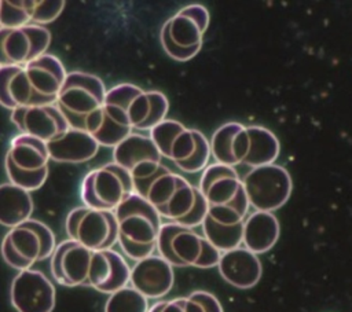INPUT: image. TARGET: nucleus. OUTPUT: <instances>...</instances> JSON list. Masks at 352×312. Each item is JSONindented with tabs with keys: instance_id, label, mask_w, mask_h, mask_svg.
<instances>
[{
	"instance_id": "1",
	"label": "nucleus",
	"mask_w": 352,
	"mask_h": 312,
	"mask_svg": "<svg viewBox=\"0 0 352 312\" xmlns=\"http://www.w3.org/2000/svg\"><path fill=\"white\" fill-rule=\"evenodd\" d=\"M114 213L118 221V245L124 254L135 263L154 254L162 225L155 208L146 198L132 192Z\"/></svg>"
},
{
	"instance_id": "2",
	"label": "nucleus",
	"mask_w": 352,
	"mask_h": 312,
	"mask_svg": "<svg viewBox=\"0 0 352 312\" xmlns=\"http://www.w3.org/2000/svg\"><path fill=\"white\" fill-rule=\"evenodd\" d=\"M198 188L208 201V214L227 225L243 223L248 217L249 199L243 183L234 166L213 162L202 172Z\"/></svg>"
},
{
	"instance_id": "3",
	"label": "nucleus",
	"mask_w": 352,
	"mask_h": 312,
	"mask_svg": "<svg viewBox=\"0 0 352 312\" xmlns=\"http://www.w3.org/2000/svg\"><path fill=\"white\" fill-rule=\"evenodd\" d=\"M133 186L135 192L146 198L161 217L179 224L195 209L201 192L198 186H192L165 165H161L151 177L135 181Z\"/></svg>"
},
{
	"instance_id": "4",
	"label": "nucleus",
	"mask_w": 352,
	"mask_h": 312,
	"mask_svg": "<svg viewBox=\"0 0 352 312\" xmlns=\"http://www.w3.org/2000/svg\"><path fill=\"white\" fill-rule=\"evenodd\" d=\"M157 253L170 265L179 268H213L219 265L223 254L204 235L175 221L162 223L157 239Z\"/></svg>"
},
{
	"instance_id": "5",
	"label": "nucleus",
	"mask_w": 352,
	"mask_h": 312,
	"mask_svg": "<svg viewBox=\"0 0 352 312\" xmlns=\"http://www.w3.org/2000/svg\"><path fill=\"white\" fill-rule=\"evenodd\" d=\"M55 249L52 230L34 219L10 228L1 243L4 261L16 271L30 269L37 261L51 258Z\"/></svg>"
},
{
	"instance_id": "6",
	"label": "nucleus",
	"mask_w": 352,
	"mask_h": 312,
	"mask_svg": "<svg viewBox=\"0 0 352 312\" xmlns=\"http://www.w3.org/2000/svg\"><path fill=\"white\" fill-rule=\"evenodd\" d=\"M106 87L91 73L70 71L58 95L56 106L66 117L70 128L85 131V120L104 104Z\"/></svg>"
},
{
	"instance_id": "7",
	"label": "nucleus",
	"mask_w": 352,
	"mask_h": 312,
	"mask_svg": "<svg viewBox=\"0 0 352 312\" xmlns=\"http://www.w3.org/2000/svg\"><path fill=\"white\" fill-rule=\"evenodd\" d=\"M132 192H135L132 175L113 161L89 170L80 187L84 206L111 212Z\"/></svg>"
},
{
	"instance_id": "8",
	"label": "nucleus",
	"mask_w": 352,
	"mask_h": 312,
	"mask_svg": "<svg viewBox=\"0 0 352 312\" xmlns=\"http://www.w3.org/2000/svg\"><path fill=\"white\" fill-rule=\"evenodd\" d=\"M69 239L89 250H109L118 243V221L111 210L77 206L69 212L65 221Z\"/></svg>"
},
{
	"instance_id": "9",
	"label": "nucleus",
	"mask_w": 352,
	"mask_h": 312,
	"mask_svg": "<svg viewBox=\"0 0 352 312\" xmlns=\"http://www.w3.org/2000/svg\"><path fill=\"white\" fill-rule=\"evenodd\" d=\"M242 183L250 206L271 213L287 202L293 190L290 173L276 164L250 169Z\"/></svg>"
},
{
	"instance_id": "10",
	"label": "nucleus",
	"mask_w": 352,
	"mask_h": 312,
	"mask_svg": "<svg viewBox=\"0 0 352 312\" xmlns=\"http://www.w3.org/2000/svg\"><path fill=\"white\" fill-rule=\"evenodd\" d=\"M51 33L41 25H26L15 29H0L1 65L25 66L47 54Z\"/></svg>"
},
{
	"instance_id": "11",
	"label": "nucleus",
	"mask_w": 352,
	"mask_h": 312,
	"mask_svg": "<svg viewBox=\"0 0 352 312\" xmlns=\"http://www.w3.org/2000/svg\"><path fill=\"white\" fill-rule=\"evenodd\" d=\"M10 300L16 312H52L56 291L41 271L30 268L19 271L12 279Z\"/></svg>"
},
{
	"instance_id": "12",
	"label": "nucleus",
	"mask_w": 352,
	"mask_h": 312,
	"mask_svg": "<svg viewBox=\"0 0 352 312\" xmlns=\"http://www.w3.org/2000/svg\"><path fill=\"white\" fill-rule=\"evenodd\" d=\"M162 155L150 136L132 132L113 148V162L126 169L135 181L151 177L162 165Z\"/></svg>"
},
{
	"instance_id": "13",
	"label": "nucleus",
	"mask_w": 352,
	"mask_h": 312,
	"mask_svg": "<svg viewBox=\"0 0 352 312\" xmlns=\"http://www.w3.org/2000/svg\"><path fill=\"white\" fill-rule=\"evenodd\" d=\"M94 250L73 239H65L54 250L50 261L51 275L62 286L89 287Z\"/></svg>"
},
{
	"instance_id": "14",
	"label": "nucleus",
	"mask_w": 352,
	"mask_h": 312,
	"mask_svg": "<svg viewBox=\"0 0 352 312\" xmlns=\"http://www.w3.org/2000/svg\"><path fill=\"white\" fill-rule=\"evenodd\" d=\"M10 120L19 129V133L34 136L45 143L59 139L70 129L56 103L15 109L11 111Z\"/></svg>"
},
{
	"instance_id": "15",
	"label": "nucleus",
	"mask_w": 352,
	"mask_h": 312,
	"mask_svg": "<svg viewBox=\"0 0 352 312\" xmlns=\"http://www.w3.org/2000/svg\"><path fill=\"white\" fill-rule=\"evenodd\" d=\"M202 135L198 129L187 128L176 120L166 118L154 126L148 136L161 155L179 166L195 155Z\"/></svg>"
},
{
	"instance_id": "16",
	"label": "nucleus",
	"mask_w": 352,
	"mask_h": 312,
	"mask_svg": "<svg viewBox=\"0 0 352 312\" xmlns=\"http://www.w3.org/2000/svg\"><path fill=\"white\" fill-rule=\"evenodd\" d=\"M23 67L36 95L37 106L55 104L67 77L60 59L52 54H44Z\"/></svg>"
},
{
	"instance_id": "17",
	"label": "nucleus",
	"mask_w": 352,
	"mask_h": 312,
	"mask_svg": "<svg viewBox=\"0 0 352 312\" xmlns=\"http://www.w3.org/2000/svg\"><path fill=\"white\" fill-rule=\"evenodd\" d=\"M173 283V265L160 254H151L136 261L132 267L129 285L148 300L165 297L172 290Z\"/></svg>"
},
{
	"instance_id": "18",
	"label": "nucleus",
	"mask_w": 352,
	"mask_h": 312,
	"mask_svg": "<svg viewBox=\"0 0 352 312\" xmlns=\"http://www.w3.org/2000/svg\"><path fill=\"white\" fill-rule=\"evenodd\" d=\"M131 271L132 268L118 252L113 249L95 252L89 272V287L110 296L131 283Z\"/></svg>"
},
{
	"instance_id": "19",
	"label": "nucleus",
	"mask_w": 352,
	"mask_h": 312,
	"mask_svg": "<svg viewBox=\"0 0 352 312\" xmlns=\"http://www.w3.org/2000/svg\"><path fill=\"white\" fill-rule=\"evenodd\" d=\"M209 22L210 15L205 5L188 4L170 16L164 23V27L176 45L182 48H201Z\"/></svg>"
},
{
	"instance_id": "20",
	"label": "nucleus",
	"mask_w": 352,
	"mask_h": 312,
	"mask_svg": "<svg viewBox=\"0 0 352 312\" xmlns=\"http://www.w3.org/2000/svg\"><path fill=\"white\" fill-rule=\"evenodd\" d=\"M217 268L220 276L236 289H252L263 274L258 256L245 246L223 253Z\"/></svg>"
},
{
	"instance_id": "21",
	"label": "nucleus",
	"mask_w": 352,
	"mask_h": 312,
	"mask_svg": "<svg viewBox=\"0 0 352 312\" xmlns=\"http://www.w3.org/2000/svg\"><path fill=\"white\" fill-rule=\"evenodd\" d=\"M250 147L248 126L241 122H226L220 125L210 137L212 157L216 162L228 166L243 164Z\"/></svg>"
},
{
	"instance_id": "22",
	"label": "nucleus",
	"mask_w": 352,
	"mask_h": 312,
	"mask_svg": "<svg viewBox=\"0 0 352 312\" xmlns=\"http://www.w3.org/2000/svg\"><path fill=\"white\" fill-rule=\"evenodd\" d=\"M50 157L55 162L82 164L92 159L99 150L98 142L82 129L70 128L59 139L47 143Z\"/></svg>"
},
{
	"instance_id": "23",
	"label": "nucleus",
	"mask_w": 352,
	"mask_h": 312,
	"mask_svg": "<svg viewBox=\"0 0 352 312\" xmlns=\"http://www.w3.org/2000/svg\"><path fill=\"white\" fill-rule=\"evenodd\" d=\"M51 159L44 140L26 133H18L10 140L6 161L25 172H40L48 168Z\"/></svg>"
},
{
	"instance_id": "24",
	"label": "nucleus",
	"mask_w": 352,
	"mask_h": 312,
	"mask_svg": "<svg viewBox=\"0 0 352 312\" xmlns=\"http://www.w3.org/2000/svg\"><path fill=\"white\" fill-rule=\"evenodd\" d=\"M280 225L271 212L254 210L243 223V246L258 254L271 250L279 239Z\"/></svg>"
},
{
	"instance_id": "25",
	"label": "nucleus",
	"mask_w": 352,
	"mask_h": 312,
	"mask_svg": "<svg viewBox=\"0 0 352 312\" xmlns=\"http://www.w3.org/2000/svg\"><path fill=\"white\" fill-rule=\"evenodd\" d=\"M0 103L11 111L19 107L37 106L36 95L23 66H0Z\"/></svg>"
},
{
	"instance_id": "26",
	"label": "nucleus",
	"mask_w": 352,
	"mask_h": 312,
	"mask_svg": "<svg viewBox=\"0 0 352 312\" xmlns=\"http://www.w3.org/2000/svg\"><path fill=\"white\" fill-rule=\"evenodd\" d=\"M34 205L29 191L12 184L0 186V223L4 227L14 228L30 220Z\"/></svg>"
},
{
	"instance_id": "27",
	"label": "nucleus",
	"mask_w": 352,
	"mask_h": 312,
	"mask_svg": "<svg viewBox=\"0 0 352 312\" xmlns=\"http://www.w3.org/2000/svg\"><path fill=\"white\" fill-rule=\"evenodd\" d=\"M248 133L250 147L243 164L252 169L274 164L280 151V144L275 133L260 125L248 126Z\"/></svg>"
},
{
	"instance_id": "28",
	"label": "nucleus",
	"mask_w": 352,
	"mask_h": 312,
	"mask_svg": "<svg viewBox=\"0 0 352 312\" xmlns=\"http://www.w3.org/2000/svg\"><path fill=\"white\" fill-rule=\"evenodd\" d=\"M85 131L98 142L99 146L110 148H114L132 133V129L125 128L110 118L103 106L87 117Z\"/></svg>"
},
{
	"instance_id": "29",
	"label": "nucleus",
	"mask_w": 352,
	"mask_h": 312,
	"mask_svg": "<svg viewBox=\"0 0 352 312\" xmlns=\"http://www.w3.org/2000/svg\"><path fill=\"white\" fill-rule=\"evenodd\" d=\"M138 85L122 82L111 87L107 89L106 99H104V110L110 118H113L120 125L132 129L129 124V109L132 104L133 98L140 91Z\"/></svg>"
},
{
	"instance_id": "30",
	"label": "nucleus",
	"mask_w": 352,
	"mask_h": 312,
	"mask_svg": "<svg viewBox=\"0 0 352 312\" xmlns=\"http://www.w3.org/2000/svg\"><path fill=\"white\" fill-rule=\"evenodd\" d=\"M245 223V221H243ZM243 223L227 225L213 220L209 214L202 223L204 236L221 253L234 250L243 245Z\"/></svg>"
},
{
	"instance_id": "31",
	"label": "nucleus",
	"mask_w": 352,
	"mask_h": 312,
	"mask_svg": "<svg viewBox=\"0 0 352 312\" xmlns=\"http://www.w3.org/2000/svg\"><path fill=\"white\" fill-rule=\"evenodd\" d=\"M148 298L132 286H126L109 296L104 312H148Z\"/></svg>"
},
{
	"instance_id": "32",
	"label": "nucleus",
	"mask_w": 352,
	"mask_h": 312,
	"mask_svg": "<svg viewBox=\"0 0 352 312\" xmlns=\"http://www.w3.org/2000/svg\"><path fill=\"white\" fill-rule=\"evenodd\" d=\"M34 1H7L0 3V25L1 27L15 29L32 25Z\"/></svg>"
},
{
	"instance_id": "33",
	"label": "nucleus",
	"mask_w": 352,
	"mask_h": 312,
	"mask_svg": "<svg viewBox=\"0 0 352 312\" xmlns=\"http://www.w3.org/2000/svg\"><path fill=\"white\" fill-rule=\"evenodd\" d=\"M4 168H6V173L7 177L10 180V183L32 192L38 190L47 180L48 177V168L43 169L40 172H25L18 169L16 166H14L12 164L4 161Z\"/></svg>"
},
{
	"instance_id": "34",
	"label": "nucleus",
	"mask_w": 352,
	"mask_h": 312,
	"mask_svg": "<svg viewBox=\"0 0 352 312\" xmlns=\"http://www.w3.org/2000/svg\"><path fill=\"white\" fill-rule=\"evenodd\" d=\"M63 7H65V1L63 0L34 1L32 23L44 26L47 23L54 22L60 15V12L63 11Z\"/></svg>"
},
{
	"instance_id": "35",
	"label": "nucleus",
	"mask_w": 352,
	"mask_h": 312,
	"mask_svg": "<svg viewBox=\"0 0 352 312\" xmlns=\"http://www.w3.org/2000/svg\"><path fill=\"white\" fill-rule=\"evenodd\" d=\"M150 96H151V114L140 131H151L154 126L165 121L166 120L165 117L169 110L168 98L161 91H150Z\"/></svg>"
},
{
	"instance_id": "36",
	"label": "nucleus",
	"mask_w": 352,
	"mask_h": 312,
	"mask_svg": "<svg viewBox=\"0 0 352 312\" xmlns=\"http://www.w3.org/2000/svg\"><path fill=\"white\" fill-rule=\"evenodd\" d=\"M160 38H161V44H162V48L166 52V55H169L176 62H187V60L192 59L201 49V48H182V47L176 45L172 41V38L169 37V33L164 26L161 29Z\"/></svg>"
},
{
	"instance_id": "37",
	"label": "nucleus",
	"mask_w": 352,
	"mask_h": 312,
	"mask_svg": "<svg viewBox=\"0 0 352 312\" xmlns=\"http://www.w3.org/2000/svg\"><path fill=\"white\" fill-rule=\"evenodd\" d=\"M161 312H206V311L201 302L187 296V297L166 300Z\"/></svg>"
},
{
	"instance_id": "38",
	"label": "nucleus",
	"mask_w": 352,
	"mask_h": 312,
	"mask_svg": "<svg viewBox=\"0 0 352 312\" xmlns=\"http://www.w3.org/2000/svg\"><path fill=\"white\" fill-rule=\"evenodd\" d=\"M191 298L197 300L198 302L202 304V307L205 308L206 312H224L223 307L220 304V301L217 300L216 296H213L209 291L205 290H195L192 293L188 294Z\"/></svg>"
},
{
	"instance_id": "39",
	"label": "nucleus",
	"mask_w": 352,
	"mask_h": 312,
	"mask_svg": "<svg viewBox=\"0 0 352 312\" xmlns=\"http://www.w3.org/2000/svg\"><path fill=\"white\" fill-rule=\"evenodd\" d=\"M165 301H166V300H160V301L154 302V304L148 308V312H161L162 307L165 305Z\"/></svg>"
}]
</instances>
